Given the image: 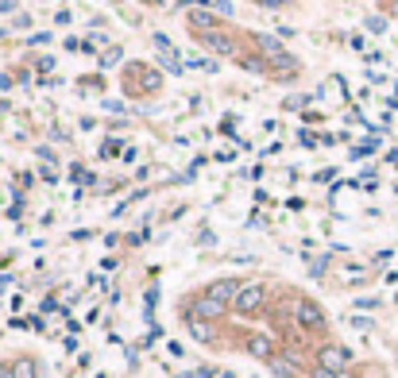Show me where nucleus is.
<instances>
[{"label":"nucleus","mask_w":398,"mask_h":378,"mask_svg":"<svg viewBox=\"0 0 398 378\" xmlns=\"http://www.w3.org/2000/svg\"><path fill=\"white\" fill-rule=\"evenodd\" d=\"M298 325L302 328H321V309L314 301H298Z\"/></svg>","instance_id":"obj_4"},{"label":"nucleus","mask_w":398,"mask_h":378,"mask_svg":"<svg viewBox=\"0 0 398 378\" xmlns=\"http://www.w3.org/2000/svg\"><path fill=\"white\" fill-rule=\"evenodd\" d=\"M259 301H263V290L252 282V286H240V294H236V309H240V313H255Z\"/></svg>","instance_id":"obj_2"},{"label":"nucleus","mask_w":398,"mask_h":378,"mask_svg":"<svg viewBox=\"0 0 398 378\" xmlns=\"http://www.w3.org/2000/svg\"><path fill=\"white\" fill-rule=\"evenodd\" d=\"M367 31H387V20L383 16H372V20H367Z\"/></svg>","instance_id":"obj_14"},{"label":"nucleus","mask_w":398,"mask_h":378,"mask_svg":"<svg viewBox=\"0 0 398 378\" xmlns=\"http://www.w3.org/2000/svg\"><path fill=\"white\" fill-rule=\"evenodd\" d=\"M189 332H194L197 339H209L213 332H209V328H205V325H189Z\"/></svg>","instance_id":"obj_15"},{"label":"nucleus","mask_w":398,"mask_h":378,"mask_svg":"<svg viewBox=\"0 0 398 378\" xmlns=\"http://www.w3.org/2000/svg\"><path fill=\"white\" fill-rule=\"evenodd\" d=\"M189 27H197L202 35H209V31H217V16H209L205 8H194V12H189Z\"/></svg>","instance_id":"obj_6"},{"label":"nucleus","mask_w":398,"mask_h":378,"mask_svg":"<svg viewBox=\"0 0 398 378\" xmlns=\"http://www.w3.org/2000/svg\"><path fill=\"white\" fill-rule=\"evenodd\" d=\"M344 367H348V352H344V347H325V352H321V371L340 374Z\"/></svg>","instance_id":"obj_3"},{"label":"nucleus","mask_w":398,"mask_h":378,"mask_svg":"<svg viewBox=\"0 0 398 378\" xmlns=\"http://www.w3.org/2000/svg\"><path fill=\"white\" fill-rule=\"evenodd\" d=\"M213 12H221V16H232V4H229V0H213Z\"/></svg>","instance_id":"obj_13"},{"label":"nucleus","mask_w":398,"mask_h":378,"mask_svg":"<svg viewBox=\"0 0 398 378\" xmlns=\"http://www.w3.org/2000/svg\"><path fill=\"white\" fill-rule=\"evenodd\" d=\"M194 313L205 317V320H217V317L224 313V305H221V301H213V297H197L194 301Z\"/></svg>","instance_id":"obj_7"},{"label":"nucleus","mask_w":398,"mask_h":378,"mask_svg":"<svg viewBox=\"0 0 398 378\" xmlns=\"http://www.w3.org/2000/svg\"><path fill=\"white\" fill-rule=\"evenodd\" d=\"M274 374H279V378H294V363H282V359H279V363H274Z\"/></svg>","instance_id":"obj_11"},{"label":"nucleus","mask_w":398,"mask_h":378,"mask_svg":"<svg viewBox=\"0 0 398 378\" xmlns=\"http://www.w3.org/2000/svg\"><path fill=\"white\" fill-rule=\"evenodd\" d=\"M202 43L209 46V51H217V54H232V43L224 39V35H217V31H209V35H202Z\"/></svg>","instance_id":"obj_8"},{"label":"nucleus","mask_w":398,"mask_h":378,"mask_svg":"<svg viewBox=\"0 0 398 378\" xmlns=\"http://www.w3.org/2000/svg\"><path fill=\"white\" fill-rule=\"evenodd\" d=\"M120 62V51H116V46H112V51L105 54V58H101V66H116Z\"/></svg>","instance_id":"obj_16"},{"label":"nucleus","mask_w":398,"mask_h":378,"mask_svg":"<svg viewBox=\"0 0 398 378\" xmlns=\"http://www.w3.org/2000/svg\"><path fill=\"white\" fill-rule=\"evenodd\" d=\"M232 294H240V286H236L232 278H224V282H213L205 297H213V301H221V305H224V301H232Z\"/></svg>","instance_id":"obj_5"},{"label":"nucleus","mask_w":398,"mask_h":378,"mask_svg":"<svg viewBox=\"0 0 398 378\" xmlns=\"http://www.w3.org/2000/svg\"><path fill=\"white\" fill-rule=\"evenodd\" d=\"M252 355H271L267 339H252Z\"/></svg>","instance_id":"obj_12"},{"label":"nucleus","mask_w":398,"mask_h":378,"mask_svg":"<svg viewBox=\"0 0 398 378\" xmlns=\"http://www.w3.org/2000/svg\"><path fill=\"white\" fill-rule=\"evenodd\" d=\"M159 54H163V62H166V70H170V73L182 70V66H178V58H174V46H170V43L163 39V35H159Z\"/></svg>","instance_id":"obj_9"},{"label":"nucleus","mask_w":398,"mask_h":378,"mask_svg":"<svg viewBox=\"0 0 398 378\" xmlns=\"http://www.w3.org/2000/svg\"><path fill=\"white\" fill-rule=\"evenodd\" d=\"M259 51L267 54V66H271V70H282V73L294 70V58L279 46V39H271V35H259Z\"/></svg>","instance_id":"obj_1"},{"label":"nucleus","mask_w":398,"mask_h":378,"mask_svg":"<svg viewBox=\"0 0 398 378\" xmlns=\"http://www.w3.org/2000/svg\"><path fill=\"white\" fill-rule=\"evenodd\" d=\"M12 378H35V363L31 359H20V363L12 367Z\"/></svg>","instance_id":"obj_10"},{"label":"nucleus","mask_w":398,"mask_h":378,"mask_svg":"<svg viewBox=\"0 0 398 378\" xmlns=\"http://www.w3.org/2000/svg\"><path fill=\"white\" fill-rule=\"evenodd\" d=\"M317 378H340V374H333V371H317Z\"/></svg>","instance_id":"obj_17"}]
</instances>
